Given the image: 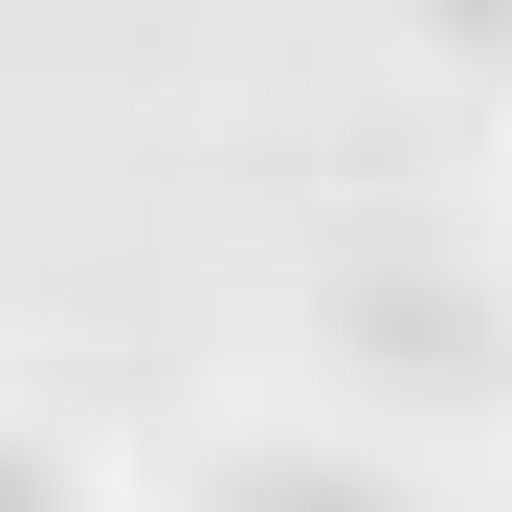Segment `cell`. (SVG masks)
Masks as SVG:
<instances>
[{
  "label": "cell",
  "mask_w": 512,
  "mask_h": 512,
  "mask_svg": "<svg viewBox=\"0 0 512 512\" xmlns=\"http://www.w3.org/2000/svg\"><path fill=\"white\" fill-rule=\"evenodd\" d=\"M0 512H90V468H67V446H45L23 401H0Z\"/></svg>",
  "instance_id": "2"
},
{
  "label": "cell",
  "mask_w": 512,
  "mask_h": 512,
  "mask_svg": "<svg viewBox=\"0 0 512 512\" xmlns=\"http://www.w3.org/2000/svg\"><path fill=\"white\" fill-rule=\"evenodd\" d=\"M201 512H401V490H379V468H312V446H223Z\"/></svg>",
  "instance_id": "1"
}]
</instances>
